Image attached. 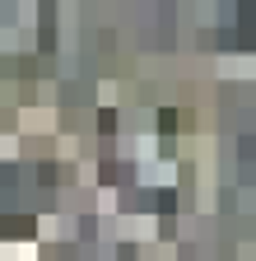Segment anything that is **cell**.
<instances>
[{
  "mask_svg": "<svg viewBox=\"0 0 256 261\" xmlns=\"http://www.w3.org/2000/svg\"><path fill=\"white\" fill-rule=\"evenodd\" d=\"M33 219H0V238H28Z\"/></svg>",
  "mask_w": 256,
  "mask_h": 261,
  "instance_id": "1",
  "label": "cell"
},
{
  "mask_svg": "<svg viewBox=\"0 0 256 261\" xmlns=\"http://www.w3.org/2000/svg\"><path fill=\"white\" fill-rule=\"evenodd\" d=\"M158 126H163V130H173V126H177V112H173V108H168V112H158Z\"/></svg>",
  "mask_w": 256,
  "mask_h": 261,
  "instance_id": "2",
  "label": "cell"
}]
</instances>
